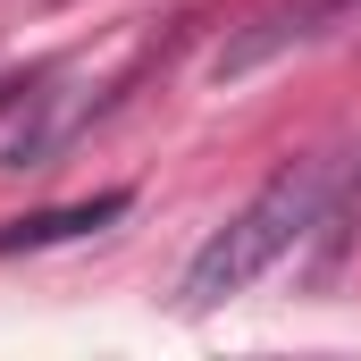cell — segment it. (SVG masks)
Here are the masks:
<instances>
[{
	"mask_svg": "<svg viewBox=\"0 0 361 361\" xmlns=\"http://www.w3.org/2000/svg\"><path fill=\"white\" fill-rule=\"evenodd\" d=\"M319 202H328V169L319 160H294V169H277L202 252H193V269H185V311H210V302H227V294H244L261 269H277L302 235H311V219H319Z\"/></svg>",
	"mask_w": 361,
	"mask_h": 361,
	"instance_id": "obj_1",
	"label": "cell"
},
{
	"mask_svg": "<svg viewBox=\"0 0 361 361\" xmlns=\"http://www.w3.org/2000/svg\"><path fill=\"white\" fill-rule=\"evenodd\" d=\"M126 219V193H92V202H59V210H34L17 227H0V252H42V244H68V235H92Z\"/></svg>",
	"mask_w": 361,
	"mask_h": 361,
	"instance_id": "obj_2",
	"label": "cell"
}]
</instances>
